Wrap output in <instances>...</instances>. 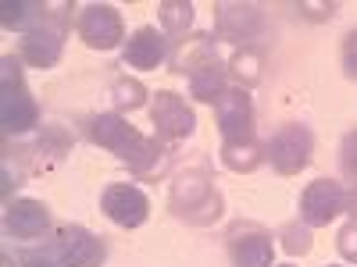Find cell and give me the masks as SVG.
I'll use <instances>...</instances> for the list:
<instances>
[{
	"mask_svg": "<svg viewBox=\"0 0 357 267\" xmlns=\"http://www.w3.org/2000/svg\"><path fill=\"white\" fill-rule=\"evenodd\" d=\"M218 36L236 43V50H254V43L264 36V15L257 4H218Z\"/></svg>",
	"mask_w": 357,
	"mask_h": 267,
	"instance_id": "6",
	"label": "cell"
},
{
	"mask_svg": "<svg viewBox=\"0 0 357 267\" xmlns=\"http://www.w3.org/2000/svg\"><path fill=\"white\" fill-rule=\"evenodd\" d=\"M347 214H350V221H357V182L347 193Z\"/></svg>",
	"mask_w": 357,
	"mask_h": 267,
	"instance_id": "29",
	"label": "cell"
},
{
	"mask_svg": "<svg viewBox=\"0 0 357 267\" xmlns=\"http://www.w3.org/2000/svg\"><path fill=\"white\" fill-rule=\"evenodd\" d=\"M340 164H343V175L357 178V129H350L343 136V146H340Z\"/></svg>",
	"mask_w": 357,
	"mask_h": 267,
	"instance_id": "26",
	"label": "cell"
},
{
	"mask_svg": "<svg viewBox=\"0 0 357 267\" xmlns=\"http://www.w3.org/2000/svg\"><path fill=\"white\" fill-rule=\"evenodd\" d=\"M47 18H50V4H43V0H4V4H0V22H4V29H15L22 36L36 33Z\"/></svg>",
	"mask_w": 357,
	"mask_h": 267,
	"instance_id": "16",
	"label": "cell"
},
{
	"mask_svg": "<svg viewBox=\"0 0 357 267\" xmlns=\"http://www.w3.org/2000/svg\"><path fill=\"white\" fill-rule=\"evenodd\" d=\"M343 72H347V79L357 82V29H350L343 40Z\"/></svg>",
	"mask_w": 357,
	"mask_h": 267,
	"instance_id": "27",
	"label": "cell"
},
{
	"mask_svg": "<svg viewBox=\"0 0 357 267\" xmlns=\"http://www.w3.org/2000/svg\"><path fill=\"white\" fill-rule=\"evenodd\" d=\"M336 246H340V257L357 264V221H347L336 235Z\"/></svg>",
	"mask_w": 357,
	"mask_h": 267,
	"instance_id": "25",
	"label": "cell"
},
{
	"mask_svg": "<svg viewBox=\"0 0 357 267\" xmlns=\"http://www.w3.org/2000/svg\"><path fill=\"white\" fill-rule=\"evenodd\" d=\"M89 139H93L97 146H104V150L118 154V161H122L143 136L126 122L122 114H97V118H89Z\"/></svg>",
	"mask_w": 357,
	"mask_h": 267,
	"instance_id": "15",
	"label": "cell"
},
{
	"mask_svg": "<svg viewBox=\"0 0 357 267\" xmlns=\"http://www.w3.org/2000/svg\"><path fill=\"white\" fill-rule=\"evenodd\" d=\"M0 125H4V136H25L40 125V104L29 93L22 57L15 54L0 61Z\"/></svg>",
	"mask_w": 357,
	"mask_h": 267,
	"instance_id": "1",
	"label": "cell"
},
{
	"mask_svg": "<svg viewBox=\"0 0 357 267\" xmlns=\"http://www.w3.org/2000/svg\"><path fill=\"white\" fill-rule=\"evenodd\" d=\"M4 232L15 235V239H25V243L43 239V235L50 232V211H47V203L43 200H29V196L8 203V211H4Z\"/></svg>",
	"mask_w": 357,
	"mask_h": 267,
	"instance_id": "13",
	"label": "cell"
},
{
	"mask_svg": "<svg viewBox=\"0 0 357 267\" xmlns=\"http://www.w3.org/2000/svg\"><path fill=\"white\" fill-rule=\"evenodd\" d=\"M122 164H129V171L136 178H158V175L168 171V150H165L158 139H146L143 136L132 150L122 157Z\"/></svg>",
	"mask_w": 357,
	"mask_h": 267,
	"instance_id": "17",
	"label": "cell"
},
{
	"mask_svg": "<svg viewBox=\"0 0 357 267\" xmlns=\"http://www.w3.org/2000/svg\"><path fill=\"white\" fill-rule=\"evenodd\" d=\"M215 118H218L222 143L254 139V104L247 89H225L215 104Z\"/></svg>",
	"mask_w": 357,
	"mask_h": 267,
	"instance_id": "11",
	"label": "cell"
},
{
	"mask_svg": "<svg viewBox=\"0 0 357 267\" xmlns=\"http://www.w3.org/2000/svg\"><path fill=\"white\" fill-rule=\"evenodd\" d=\"M79 36L89 50H114L126 40V22L114 4H89L79 15Z\"/></svg>",
	"mask_w": 357,
	"mask_h": 267,
	"instance_id": "7",
	"label": "cell"
},
{
	"mask_svg": "<svg viewBox=\"0 0 357 267\" xmlns=\"http://www.w3.org/2000/svg\"><path fill=\"white\" fill-rule=\"evenodd\" d=\"M282 267H293V264H282Z\"/></svg>",
	"mask_w": 357,
	"mask_h": 267,
	"instance_id": "30",
	"label": "cell"
},
{
	"mask_svg": "<svg viewBox=\"0 0 357 267\" xmlns=\"http://www.w3.org/2000/svg\"><path fill=\"white\" fill-rule=\"evenodd\" d=\"M190 93L204 104H218V97L225 93V79H229V68L218 61V57H211V61L197 65L190 75Z\"/></svg>",
	"mask_w": 357,
	"mask_h": 267,
	"instance_id": "18",
	"label": "cell"
},
{
	"mask_svg": "<svg viewBox=\"0 0 357 267\" xmlns=\"http://www.w3.org/2000/svg\"><path fill=\"white\" fill-rule=\"evenodd\" d=\"M111 97H114V107H122V111H136V107H143V104H146V89H143V82H136V79L122 75V79H114V82H111Z\"/></svg>",
	"mask_w": 357,
	"mask_h": 267,
	"instance_id": "23",
	"label": "cell"
},
{
	"mask_svg": "<svg viewBox=\"0 0 357 267\" xmlns=\"http://www.w3.org/2000/svg\"><path fill=\"white\" fill-rule=\"evenodd\" d=\"M151 122H154L158 136L161 139H172V143L190 139L197 132V118H193L190 104L178 97V93H172V89L154 93V100H151Z\"/></svg>",
	"mask_w": 357,
	"mask_h": 267,
	"instance_id": "8",
	"label": "cell"
},
{
	"mask_svg": "<svg viewBox=\"0 0 357 267\" xmlns=\"http://www.w3.org/2000/svg\"><path fill=\"white\" fill-rule=\"evenodd\" d=\"M100 211L118 225V228H139L146 218H151V200H146L143 189L114 182L100 193Z\"/></svg>",
	"mask_w": 357,
	"mask_h": 267,
	"instance_id": "10",
	"label": "cell"
},
{
	"mask_svg": "<svg viewBox=\"0 0 357 267\" xmlns=\"http://www.w3.org/2000/svg\"><path fill=\"white\" fill-rule=\"evenodd\" d=\"M311 150H314V136L307 125H279L275 136L268 139L264 146V157L272 161V168L279 175H301L307 164H311Z\"/></svg>",
	"mask_w": 357,
	"mask_h": 267,
	"instance_id": "4",
	"label": "cell"
},
{
	"mask_svg": "<svg viewBox=\"0 0 357 267\" xmlns=\"http://www.w3.org/2000/svg\"><path fill=\"white\" fill-rule=\"evenodd\" d=\"M261 68H264V61H261V50H236L232 54V61H229V72L243 82V89H250V86H257L261 82Z\"/></svg>",
	"mask_w": 357,
	"mask_h": 267,
	"instance_id": "22",
	"label": "cell"
},
{
	"mask_svg": "<svg viewBox=\"0 0 357 267\" xmlns=\"http://www.w3.org/2000/svg\"><path fill=\"white\" fill-rule=\"evenodd\" d=\"M68 4H50V18L36 29V33L22 36L18 57L29 61L33 68H54L61 61V50H65V33H68Z\"/></svg>",
	"mask_w": 357,
	"mask_h": 267,
	"instance_id": "3",
	"label": "cell"
},
{
	"mask_svg": "<svg viewBox=\"0 0 357 267\" xmlns=\"http://www.w3.org/2000/svg\"><path fill=\"white\" fill-rule=\"evenodd\" d=\"M22 267H61L54 257H43V253H33V257H25L22 260Z\"/></svg>",
	"mask_w": 357,
	"mask_h": 267,
	"instance_id": "28",
	"label": "cell"
},
{
	"mask_svg": "<svg viewBox=\"0 0 357 267\" xmlns=\"http://www.w3.org/2000/svg\"><path fill=\"white\" fill-rule=\"evenodd\" d=\"M343 211H347V193L340 189V182H333V178H318V182H311L301 193V221L307 228L329 225Z\"/></svg>",
	"mask_w": 357,
	"mask_h": 267,
	"instance_id": "9",
	"label": "cell"
},
{
	"mask_svg": "<svg viewBox=\"0 0 357 267\" xmlns=\"http://www.w3.org/2000/svg\"><path fill=\"white\" fill-rule=\"evenodd\" d=\"M279 239H282V250H286L289 257H296V253L304 257V253L311 250V228H307V225H304V228H301V225H286V228L279 232Z\"/></svg>",
	"mask_w": 357,
	"mask_h": 267,
	"instance_id": "24",
	"label": "cell"
},
{
	"mask_svg": "<svg viewBox=\"0 0 357 267\" xmlns=\"http://www.w3.org/2000/svg\"><path fill=\"white\" fill-rule=\"evenodd\" d=\"M229 253L236 267H272L275 246H272V235L257 225H232L229 232Z\"/></svg>",
	"mask_w": 357,
	"mask_h": 267,
	"instance_id": "12",
	"label": "cell"
},
{
	"mask_svg": "<svg viewBox=\"0 0 357 267\" xmlns=\"http://www.w3.org/2000/svg\"><path fill=\"white\" fill-rule=\"evenodd\" d=\"M165 54H168L165 33H158L154 25H139L136 33L126 40V47H122V61H126V68L154 72V68L165 61Z\"/></svg>",
	"mask_w": 357,
	"mask_h": 267,
	"instance_id": "14",
	"label": "cell"
},
{
	"mask_svg": "<svg viewBox=\"0 0 357 267\" xmlns=\"http://www.w3.org/2000/svg\"><path fill=\"white\" fill-rule=\"evenodd\" d=\"M211 57H218L215 36H190V40H178V47H175V54H172V72L190 75L197 65L211 61Z\"/></svg>",
	"mask_w": 357,
	"mask_h": 267,
	"instance_id": "19",
	"label": "cell"
},
{
	"mask_svg": "<svg viewBox=\"0 0 357 267\" xmlns=\"http://www.w3.org/2000/svg\"><path fill=\"white\" fill-rule=\"evenodd\" d=\"M50 257L61 267H100L107 260V246L93 232H86L82 225H61L54 232Z\"/></svg>",
	"mask_w": 357,
	"mask_h": 267,
	"instance_id": "5",
	"label": "cell"
},
{
	"mask_svg": "<svg viewBox=\"0 0 357 267\" xmlns=\"http://www.w3.org/2000/svg\"><path fill=\"white\" fill-rule=\"evenodd\" d=\"M264 161V146L257 139H240V143H222V164L236 175H250Z\"/></svg>",
	"mask_w": 357,
	"mask_h": 267,
	"instance_id": "20",
	"label": "cell"
},
{
	"mask_svg": "<svg viewBox=\"0 0 357 267\" xmlns=\"http://www.w3.org/2000/svg\"><path fill=\"white\" fill-rule=\"evenodd\" d=\"M158 18H161L168 36H186V29L193 25V4L190 0H161Z\"/></svg>",
	"mask_w": 357,
	"mask_h": 267,
	"instance_id": "21",
	"label": "cell"
},
{
	"mask_svg": "<svg viewBox=\"0 0 357 267\" xmlns=\"http://www.w3.org/2000/svg\"><path fill=\"white\" fill-rule=\"evenodd\" d=\"M168 207L175 218H183L190 225H211L222 214V193L204 171H183L172 182Z\"/></svg>",
	"mask_w": 357,
	"mask_h": 267,
	"instance_id": "2",
	"label": "cell"
}]
</instances>
